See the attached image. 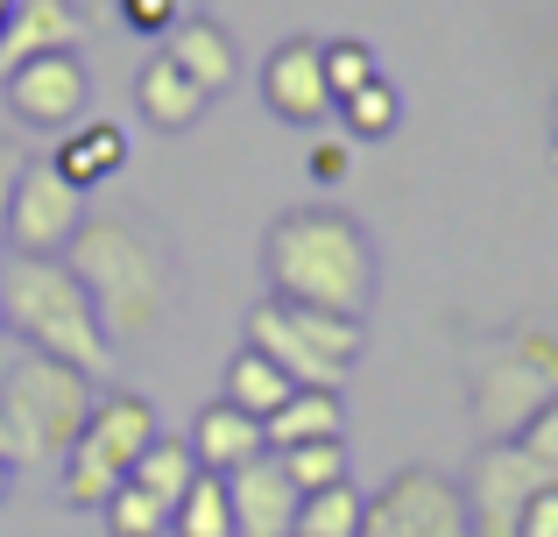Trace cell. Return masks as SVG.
Returning a JSON list of instances; mask_svg holds the SVG:
<instances>
[{"label": "cell", "mask_w": 558, "mask_h": 537, "mask_svg": "<svg viewBox=\"0 0 558 537\" xmlns=\"http://www.w3.org/2000/svg\"><path fill=\"white\" fill-rule=\"evenodd\" d=\"M361 340H368V326L340 312H304V304H276V297L247 312V346L269 354L298 389H340L347 368L361 361Z\"/></svg>", "instance_id": "cell-5"}, {"label": "cell", "mask_w": 558, "mask_h": 537, "mask_svg": "<svg viewBox=\"0 0 558 537\" xmlns=\"http://www.w3.org/2000/svg\"><path fill=\"white\" fill-rule=\"evenodd\" d=\"M57 50H78V14L71 0H14L8 14V36H0V78L28 57H57Z\"/></svg>", "instance_id": "cell-15"}, {"label": "cell", "mask_w": 558, "mask_h": 537, "mask_svg": "<svg viewBox=\"0 0 558 537\" xmlns=\"http://www.w3.org/2000/svg\"><path fill=\"white\" fill-rule=\"evenodd\" d=\"M178 8H184V14H191V8H198V0H178Z\"/></svg>", "instance_id": "cell-38"}, {"label": "cell", "mask_w": 558, "mask_h": 537, "mask_svg": "<svg viewBox=\"0 0 558 537\" xmlns=\"http://www.w3.org/2000/svg\"><path fill=\"white\" fill-rule=\"evenodd\" d=\"M178 537H233V502H227V474H198L184 488V502L170 510Z\"/></svg>", "instance_id": "cell-23"}, {"label": "cell", "mask_w": 558, "mask_h": 537, "mask_svg": "<svg viewBox=\"0 0 558 537\" xmlns=\"http://www.w3.org/2000/svg\"><path fill=\"white\" fill-rule=\"evenodd\" d=\"M163 57L184 71L191 85H198L205 99L227 93L233 71H241V50H233V36H227L219 22H205V14H184V22L170 28V36H163Z\"/></svg>", "instance_id": "cell-14"}, {"label": "cell", "mask_w": 558, "mask_h": 537, "mask_svg": "<svg viewBox=\"0 0 558 537\" xmlns=\"http://www.w3.org/2000/svg\"><path fill=\"white\" fill-rule=\"evenodd\" d=\"M191 453H198L205 474H233V467H247V460L269 453V439H262V417L233 411V403L219 396V403H205L198 425H191Z\"/></svg>", "instance_id": "cell-16"}, {"label": "cell", "mask_w": 558, "mask_h": 537, "mask_svg": "<svg viewBox=\"0 0 558 537\" xmlns=\"http://www.w3.org/2000/svg\"><path fill=\"white\" fill-rule=\"evenodd\" d=\"M64 269L85 283L107 340H142L156 332L170 304V263L135 220H85L64 248Z\"/></svg>", "instance_id": "cell-3"}, {"label": "cell", "mask_w": 558, "mask_h": 537, "mask_svg": "<svg viewBox=\"0 0 558 537\" xmlns=\"http://www.w3.org/2000/svg\"><path fill=\"white\" fill-rule=\"evenodd\" d=\"M198 474H205V467H198V453H191V439H170V431H163V439H156L149 453L135 460V474H128V481H135L142 496H156L163 510H178L184 488L198 481Z\"/></svg>", "instance_id": "cell-21"}, {"label": "cell", "mask_w": 558, "mask_h": 537, "mask_svg": "<svg viewBox=\"0 0 558 537\" xmlns=\"http://www.w3.org/2000/svg\"><path fill=\"white\" fill-rule=\"evenodd\" d=\"M558 396V340L551 332L517 326L495 354H481L474 368V417H481V439H517L537 411Z\"/></svg>", "instance_id": "cell-6"}, {"label": "cell", "mask_w": 558, "mask_h": 537, "mask_svg": "<svg viewBox=\"0 0 558 537\" xmlns=\"http://www.w3.org/2000/svg\"><path fill=\"white\" fill-rule=\"evenodd\" d=\"M85 93H93V78H85L78 50L28 57V64L8 71V113H14L22 127H78Z\"/></svg>", "instance_id": "cell-10"}, {"label": "cell", "mask_w": 558, "mask_h": 537, "mask_svg": "<svg viewBox=\"0 0 558 537\" xmlns=\"http://www.w3.org/2000/svg\"><path fill=\"white\" fill-rule=\"evenodd\" d=\"M523 537H558V481L537 488V502L523 510Z\"/></svg>", "instance_id": "cell-32"}, {"label": "cell", "mask_w": 558, "mask_h": 537, "mask_svg": "<svg viewBox=\"0 0 558 537\" xmlns=\"http://www.w3.org/2000/svg\"><path fill=\"white\" fill-rule=\"evenodd\" d=\"M332 113H347V135H354V142H381L396 121H403V99H396L389 78H375V85H361L354 99H340Z\"/></svg>", "instance_id": "cell-26"}, {"label": "cell", "mask_w": 558, "mask_h": 537, "mask_svg": "<svg viewBox=\"0 0 558 537\" xmlns=\"http://www.w3.org/2000/svg\"><path fill=\"white\" fill-rule=\"evenodd\" d=\"M227 502H233V537H298V481L283 474V460L262 453L247 467L227 474Z\"/></svg>", "instance_id": "cell-12"}, {"label": "cell", "mask_w": 558, "mask_h": 537, "mask_svg": "<svg viewBox=\"0 0 558 537\" xmlns=\"http://www.w3.org/2000/svg\"><path fill=\"white\" fill-rule=\"evenodd\" d=\"M22 170H28L22 142H8V135H0V234H8V206H14V184H22Z\"/></svg>", "instance_id": "cell-31"}, {"label": "cell", "mask_w": 558, "mask_h": 537, "mask_svg": "<svg viewBox=\"0 0 558 537\" xmlns=\"http://www.w3.org/2000/svg\"><path fill=\"white\" fill-rule=\"evenodd\" d=\"M262 99H269L276 121L290 127H318L332 113V85H326V42L318 36H290L269 50L262 64Z\"/></svg>", "instance_id": "cell-11"}, {"label": "cell", "mask_w": 558, "mask_h": 537, "mask_svg": "<svg viewBox=\"0 0 558 537\" xmlns=\"http://www.w3.org/2000/svg\"><path fill=\"white\" fill-rule=\"evenodd\" d=\"M551 142H558V107H551Z\"/></svg>", "instance_id": "cell-37"}, {"label": "cell", "mask_w": 558, "mask_h": 537, "mask_svg": "<svg viewBox=\"0 0 558 537\" xmlns=\"http://www.w3.org/2000/svg\"><path fill=\"white\" fill-rule=\"evenodd\" d=\"M347 163H354V156H347V142H326V149H312V178H318V184H340Z\"/></svg>", "instance_id": "cell-33"}, {"label": "cell", "mask_w": 558, "mask_h": 537, "mask_svg": "<svg viewBox=\"0 0 558 537\" xmlns=\"http://www.w3.org/2000/svg\"><path fill=\"white\" fill-rule=\"evenodd\" d=\"M8 14H14V0H0V36H8Z\"/></svg>", "instance_id": "cell-36"}, {"label": "cell", "mask_w": 558, "mask_h": 537, "mask_svg": "<svg viewBox=\"0 0 558 537\" xmlns=\"http://www.w3.org/2000/svg\"><path fill=\"white\" fill-rule=\"evenodd\" d=\"M0 460H8V467H22V460H14V431L0 425Z\"/></svg>", "instance_id": "cell-34"}, {"label": "cell", "mask_w": 558, "mask_h": 537, "mask_svg": "<svg viewBox=\"0 0 558 537\" xmlns=\"http://www.w3.org/2000/svg\"><path fill=\"white\" fill-rule=\"evenodd\" d=\"M361 516H368V496L354 481L318 488V496L298 502V537H361Z\"/></svg>", "instance_id": "cell-22"}, {"label": "cell", "mask_w": 558, "mask_h": 537, "mask_svg": "<svg viewBox=\"0 0 558 537\" xmlns=\"http://www.w3.org/2000/svg\"><path fill=\"white\" fill-rule=\"evenodd\" d=\"M8 488H14V467H8V460H0V502H8Z\"/></svg>", "instance_id": "cell-35"}, {"label": "cell", "mask_w": 558, "mask_h": 537, "mask_svg": "<svg viewBox=\"0 0 558 537\" xmlns=\"http://www.w3.org/2000/svg\"><path fill=\"white\" fill-rule=\"evenodd\" d=\"M50 163L64 170V184L93 192L99 178H113V170L128 163V135H121L113 121H78V127H64V142H57Z\"/></svg>", "instance_id": "cell-18"}, {"label": "cell", "mask_w": 558, "mask_h": 537, "mask_svg": "<svg viewBox=\"0 0 558 537\" xmlns=\"http://www.w3.org/2000/svg\"><path fill=\"white\" fill-rule=\"evenodd\" d=\"M156 439H163V431H156V411H149L142 396H128V389H121V396H99V403H93V425H85L78 446H85L93 460H107L113 474H135V460L149 453Z\"/></svg>", "instance_id": "cell-13"}, {"label": "cell", "mask_w": 558, "mask_h": 537, "mask_svg": "<svg viewBox=\"0 0 558 537\" xmlns=\"http://www.w3.org/2000/svg\"><path fill=\"white\" fill-rule=\"evenodd\" d=\"M121 22L135 28V36H170V28L184 22L178 0H121Z\"/></svg>", "instance_id": "cell-30"}, {"label": "cell", "mask_w": 558, "mask_h": 537, "mask_svg": "<svg viewBox=\"0 0 558 537\" xmlns=\"http://www.w3.org/2000/svg\"><path fill=\"white\" fill-rule=\"evenodd\" d=\"M361 537H474V510H466V488L438 467H403L368 496Z\"/></svg>", "instance_id": "cell-7"}, {"label": "cell", "mask_w": 558, "mask_h": 537, "mask_svg": "<svg viewBox=\"0 0 558 537\" xmlns=\"http://www.w3.org/2000/svg\"><path fill=\"white\" fill-rule=\"evenodd\" d=\"M0 375H8V361H0Z\"/></svg>", "instance_id": "cell-39"}, {"label": "cell", "mask_w": 558, "mask_h": 537, "mask_svg": "<svg viewBox=\"0 0 558 537\" xmlns=\"http://www.w3.org/2000/svg\"><path fill=\"white\" fill-rule=\"evenodd\" d=\"M135 107H142V121L149 127H163V135H178V127H191L205 113V93L184 78L170 57H149L142 64V78H135Z\"/></svg>", "instance_id": "cell-19"}, {"label": "cell", "mask_w": 558, "mask_h": 537, "mask_svg": "<svg viewBox=\"0 0 558 537\" xmlns=\"http://www.w3.org/2000/svg\"><path fill=\"white\" fill-rule=\"evenodd\" d=\"M57 474H64V481H57V496H64L71 510H107V496L128 481V474H113L107 460H93L85 446H71V453H64V467H57Z\"/></svg>", "instance_id": "cell-25"}, {"label": "cell", "mask_w": 558, "mask_h": 537, "mask_svg": "<svg viewBox=\"0 0 558 537\" xmlns=\"http://www.w3.org/2000/svg\"><path fill=\"white\" fill-rule=\"evenodd\" d=\"M537 488H551L545 474L531 467L517 439L481 446L474 474H466V510H474V537H523V510L537 502Z\"/></svg>", "instance_id": "cell-8"}, {"label": "cell", "mask_w": 558, "mask_h": 537, "mask_svg": "<svg viewBox=\"0 0 558 537\" xmlns=\"http://www.w3.org/2000/svg\"><path fill=\"white\" fill-rule=\"evenodd\" d=\"M290 389H298V382H290L269 354H255V346H241V354L227 361V403L247 411V417H276L290 403Z\"/></svg>", "instance_id": "cell-20"}, {"label": "cell", "mask_w": 558, "mask_h": 537, "mask_svg": "<svg viewBox=\"0 0 558 537\" xmlns=\"http://www.w3.org/2000/svg\"><path fill=\"white\" fill-rule=\"evenodd\" d=\"M78 227H85V192L64 184L57 163H28L22 184H14V206H8L14 255H64Z\"/></svg>", "instance_id": "cell-9"}, {"label": "cell", "mask_w": 558, "mask_h": 537, "mask_svg": "<svg viewBox=\"0 0 558 537\" xmlns=\"http://www.w3.org/2000/svg\"><path fill=\"white\" fill-rule=\"evenodd\" d=\"M0 318L22 332L28 354H50L78 375H107V326H99L85 283L64 269V255H0Z\"/></svg>", "instance_id": "cell-2"}, {"label": "cell", "mask_w": 558, "mask_h": 537, "mask_svg": "<svg viewBox=\"0 0 558 537\" xmlns=\"http://www.w3.org/2000/svg\"><path fill=\"white\" fill-rule=\"evenodd\" d=\"M93 375L64 368L50 354L8 361L0 375V425L14 431V460L22 467H64V453L93 425Z\"/></svg>", "instance_id": "cell-4"}, {"label": "cell", "mask_w": 558, "mask_h": 537, "mask_svg": "<svg viewBox=\"0 0 558 537\" xmlns=\"http://www.w3.org/2000/svg\"><path fill=\"white\" fill-rule=\"evenodd\" d=\"M276 460H283V474L298 481V496L354 481V474H347V439H312V446H290V453H276Z\"/></svg>", "instance_id": "cell-24"}, {"label": "cell", "mask_w": 558, "mask_h": 537, "mask_svg": "<svg viewBox=\"0 0 558 537\" xmlns=\"http://www.w3.org/2000/svg\"><path fill=\"white\" fill-rule=\"evenodd\" d=\"M347 411H340V389H290V403L276 417H262V439L269 453H290V446H312V439H347Z\"/></svg>", "instance_id": "cell-17"}, {"label": "cell", "mask_w": 558, "mask_h": 537, "mask_svg": "<svg viewBox=\"0 0 558 537\" xmlns=\"http://www.w3.org/2000/svg\"><path fill=\"white\" fill-rule=\"evenodd\" d=\"M381 71H375V50L368 42H354V36H340V42H326V85H332V107L340 99H354L361 85H375Z\"/></svg>", "instance_id": "cell-28"}, {"label": "cell", "mask_w": 558, "mask_h": 537, "mask_svg": "<svg viewBox=\"0 0 558 537\" xmlns=\"http://www.w3.org/2000/svg\"><path fill=\"white\" fill-rule=\"evenodd\" d=\"M262 269H269L276 304L340 312V318H368L375 304V248L361 234V220H347L332 206L283 212L262 241Z\"/></svg>", "instance_id": "cell-1"}, {"label": "cell", "mask_w": 558, "mask_h": 537, "mask_svg": "<svg viewBox=\"0 0 558 537\" xmlns=\"http://www.w3.org/2000/svg\"><path fill=\"white\" fill-rule=\"evenodd\" d=\"M107 530L113 537H170V510L156 496H142L135 481H121L107 496Z\"/></svg>", "instance_id": "cell-27"}, {"label": "cell", "mask_w": 558, "mask_h": 537, "mask_svg": "<svg viewBox=\"0 0 558 537\" xmlns=\"http://www.w3.org/2000/svg\"><path fill=\"white\" fill-rule=\"evenodd\" d=\"M0 332H8V318H0Z\"/></svg>", "instance_id": "cell-40"}, {"label": "cell", "mask_w": 558, "mask_h": 537, "mask_svg": "<svg viewBox=\"0 0 558 537\" xmlns=\"http://www.w3.org/2000/svg\"><path fill=\"white\" fill-rule=\"evenodd\" d=\"M517 446H523V453H531V467L545 474V481H558V396H551L545 411H537L531 425L517 431Z\"/></svg>", "instance_id": "cell-29"}]
</instances>
